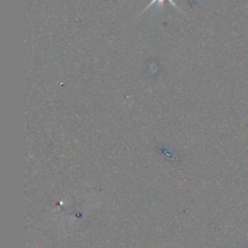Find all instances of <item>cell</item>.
<instances>
[{
    "label": "cell",
    "mask_w": 248,
    "mask_h": 248,
    "mask_svg": "<svg viewBox=\"0 0 248 248\" xmlns=\"http://www.w3.org/2000/svg\"><path fill=\"white\" fill-rule=\"evenodd\" d=\"M165 1H169L172 6H174L176 9H178V7L176 6V4H175L172 0H152V1H151V2H150V3H149V4L144 8L143 12H144V11H146L147 9H149V8H150V6H151V5H153L154 3H156L158 10H162V8H163V6H164V2H165Z\"/></svg>",
    "instance_id": "obj_1"
}]
</instances>
